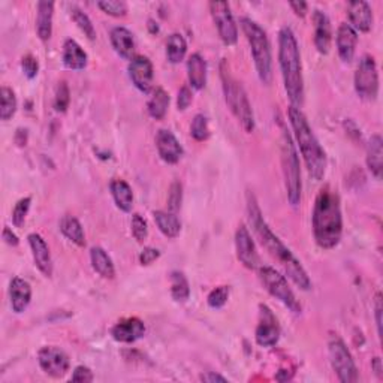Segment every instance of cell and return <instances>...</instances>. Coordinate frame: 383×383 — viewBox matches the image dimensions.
Returning <instances> with one entry per match:
<instances>
[{
    "instance_id": "38",
    "label": "cell",
    "mask_w": 383,
    "mask_h": 383,
    "mask_svg": "<svg viewBox=\"0 0 383 383\" xmlns=\"http://www.w3.org/2000/svg\"><path fill=\"white\" fill-rule=\"evenodd\" d=\"M71 102V92L68 87V83L60 81L56 89V98H54V108L59 112H66L69 108Z\"/></svg>"
},
{
    "instance_id": "4",
    "label": "cell",
    "mask_w": 383,
    "mask_h": 383,
    "mask_svg": "<svg viewBox=\"0 0 383 383\" xmlns=\"http://www.w3.org/2000/svg\"><path fill=\"white\" fill-rule=\"evenodd\" d=\"M287 114H289L291 126L293 129L296 141H298L300 151L304 158L305 165H307L309 174L313 180L319 181L325 177V171H327V153H325L321 142L316 138L309 120L304 116L301 108H296L291 105Z\"/></svg>"
},
{
    "instance_id": "11",
    "label": "cell",
    "mask_w": 383,
    "mask_h": 383,
    "mask_svg": "<svg viewBox=\"0 0 383 383\" xmlns=\"http://www.w3.org/2000/svg\"><path fill=\"white\" fill-rule=\"evenodd\" d=\"M210 12L217 27L220 40L226 45H234L238 41V27L228 2H210Z\"/></svg>"
},
{
    "instance_id": "30",
    "label": "cell",
    "mask_w": 383,
    "mask_h": 383,
    "mask_svg": "<svg viewBox=\"0 0 383 383\" xmlns=\"http://www.w3.org/2000/svg\"><path fill=\"white\" fill-rule=\"evenodd\" d=\"M153 216H155V222L162 234L168 238L178 237V234L181 231V222L176 213L155 212L153 213Z\"/></svg>"
},
{
    "instance_id": "43",
    "label": "cell",
    "mask_w": 383,
    "mask_h": 383,
    "mask_svg": "<svg viewBox=\"0 0 383 383\" xmlns=\"http://www.w3.org/2000/svg\"><path fill=\"white\" fill-rule=\"evenodd\" d=\"M130 228H132V235L135 237V239L138 243L146 241L147 237H148V228H147L146 220H144L139 214L132 216Z\"/></svg>"
},
{
    "instance_id": "5",
    "label": "cell",
    "mask_w": 383,
    "mask_h": 383,
    "mask_svg": "<svg viewBox=\"0 0 383 383\" xmlns=\"http://www.w3.org/2000/svg\"><path fill=\"white\" fill-rule=\"evenodd\" d=\"M239 23H241L244 35L248 44H250V51L257 76H259L262 84L270 85L273 81V56L271 44L268 41V36L264 28L256 22H253L252 18L243 17Z\"/></svg>"
},
{
    "instance_id": "42",
    "label": "cell",
    "mask_w": 383,
    "mask_h": 383,
    "mask_svg": "<svg viewBox=\"0 0 383 383\" xmlns=\"http://www.w3.org/2000/svg\"><path fill=\"white\" fill-rule=\"evenodd\" d=\"M229 300V286H219L210 292L207 303L212 309H222Z\"/></svg>"
},
{
    "instance_id": "1",
    "label": "cell",
    "mask_w": 383,
    "mask_h": 383,
    "mask_svg": "<svg viewBox=\"0 0 383 383\" xmlns=\"http://www.w3.org/2000/svg\"><path fill=\"white\" fill-rule=\"evenodd\" d=\"M247 214L248 222H250L256 237L259 238L261 244L266 248V252L271 255L273 259L279 262V265L283 268L284 274L289 277L300 289L309 291L312 287V282L307 271L304 270L301 262L296 259L289 248L282 243V239L271 231L270 226H268L252 192H247Z\"/></svg>"
},
{
    "instance_id": "26",
    "label": "cell",
    "mask_w": 383,
    "mask_h": 383,
    "mask_svg": "<svg viewBox=\"0 0 383 383\" xmlns=\"http://www.w3.org/2000/svg\"><path fill=\"white\" fill-rule=\"evenodd\" d=\"M189 83L195 90H203L207 84V63L199 53L192 54L187 60Z\"/></svg>"
},
{
    "instance_id": "39",
    "label": "cell",
    "mask_w": 383,
    "mask_h": 383,
    "mask_svg": "<svg viewBox=\"0 0 383 383\" xmlns=\"http://www.w3.org/2000/svg\"><path fill=\"white\" fill-rule=\"evenodd\" d=\"M31 204H32V198L31 196L22 198L15 204V207L12 210V223H14L15 228H22L24 225L26 217L28 214V210H31Z\"/></svg>"
},
{
    "instance_id": "40",
    "label": "cell",
    "mask_w": 383,
    "mask_h": 383,
    "mask_svg": "<svg viewBox=\"0 0 383 383\" xmlns=\"http://www.w3.org/2000/svg\"><path fill=\"white\" fill-rule=\"evenodd\" d=\"M98 6L111 17H124L128 14V3L123 0H101Z\"/></svg>"
},
{
    "instance_id": "12",
    "label": "cell",
    "mask_w": 383,
    "mask_h": 383,
    "mask_svg": "<svg viewBox=\"0 0 383 383\" xmlns=\"http://www.w3.org/2000/svg\"><path fill=\"white\" fill-rule=\"evenodd\" d=\"M37 361L41 368L48 376L54 379L63 377L71 368V359L68 353L56 346H45L37 352Z\"/></svg>"
},
{
    "instance_id": "27",
    "label": "cell",
    "mask_w": 383,
    "mask_h": 383,
    "mask_svg": "<svg viewBox=\"0 0 383 383\" xmlns=\"http://www.w3.org/2000/svg\"><path fill=\"white\" fill-rule=\"evenodd\" d=\"M367 167L377 180L382 178L383 172V141L380 135H373L367 146Z\"/></svg>"
},
{
    "instance_id": "13",
    "label": "cell",
    "mask_w": 383,
    "mask_h": 383,
    "mask_svg": "<svg viewBox=\"0 0 383 383\" xmlns=\"http://www.w3.org/2000/svg\"><path fill=\"white\" fill-rule=\"evenodd\" d=\"M255 339L262 348H273L280 339L279 321H277L271 309L265 304L259 305V322H257Z\"/></svg>"
},
{
    "instance_id": "20",
    "label": "cell",
    "mask_w": 383,
    "mask_h": 383,
    "mask_svg": "<svg viewBox=\"0 0 383 383\" xmlns=\"http://www.w3.org/2000/svg\"><path fill=\"white\" fill-rule=\"evenodd\" d=\"M348 15L350 26L355 28L357 32H370L373 27V11L371 6L364 2V0H355L348 5Z\"/></svg>"
},
{
    "instance_id": "8",
    "label": "cell",
    "mask_w": 383,
    "mask_h": 383,
    "mask_svg": "<svg viewBox=\"0 0 383 383\" xmlns=\"http://www.w3.org/2000/svg\"><path fill=\"white\" fill-rule=\"evenodd\" d=\"M257 274H259V280L268 293L279 300L292 313H301V305L287 283V279L280 271H277L273 266H259Z\"/></svg>"
},
{
    "instance_id": "21",
    "label": "cell",
    "mask_w": 383,
    "mask_h": 383,
    "mask_svg": "<svg viewBox=\"0 0 383 383\" xmlns=\"http://www.w3.org/2000/svg\"><path fill=\"white\" fill-rule=\"evenodd\" d=\"M314 45L321 54H328L332 42V28L328 15L322 11H314Z\"/></svg>"
},
{
    "instance_id": "16",
    "label": "cell",
    "mask_w": 383,
    "mask_h": 383,
    "mask_svg": "<svg viewBox=\"0 0 383 383\" xmlns=\"http://www.w3.org/2000/svg\"><path fill=\"white\" fill-rule=\"evenodd\" d=\"M156 148L160 159L165 164L174 165L183 158V147H181L180 141L176 138L174 133L168 129H160L156 135Z\"/></svg>"
},
{
    "instance_id": "15",
    "label": "cell",
    "mask_w": 383,
    "mask_h": 383,
    "mask_svg": "<svg viewBox=\"0 0 383 383\" xmlns=\"http://www.w3.org/2000/svg\"><path fill=\"white\" fill-rule=\"evenodd\" d=\"M128 72L132 84L135 85L141 93H148L151 90L155 71H153V63L150 62L148 57L146 56L133 57V59L129 62Z\"/></svg>"
},
{
    "instance_id": "32",
    "label": "cell",
    "mask_w": 383,
    "mask_h": 383,
    "mask_svg": "<svg viewBox=\"0 0 383 383\" xmlns=\"http://www.w3.org/2000/svg\"><path fill=\"white\" fill-rule=\"evenodd\" d=\"M169 107V94L165 89L158 87L155 92H153L151 98L147 103V110L151 119L155 120H162L167 116V111Z\"/></svg>"
},
{
    "instance_id": "35",
    "label": "cell",
    "mask_w": 383,
    "mask_h": 383,
    "mask_svg": "<svg viewBox=\"0 0 383 383\" xmlns=\"http://www.w3.org/2000/svg\"><path fill=\"white\" fill-rule=\"evenodd\" d=\"M71 18L72 22L78 26L80 31L89 37L90 41L96 40V31L94 26L92 23V20L89 18V15L85 14L83 9H80L78 6H71Z\"/></svg>"
},
{
    "instance_id": "19",
    "label": "cell",
    "mask_w": 383,
    "mask_h": 383,
    "mask_svg": "<svg viewBox=\"0 0 383 383\" xmlns=\"http://www.w3.org/2000/svg\"><path fill=\"white\" fill-rule=\"evenodd\" d=\"M335 42H337V51L340 59L344 63H350L355 57L357 44H358V32L350 24L343 23L340 24L337 36H335Z\"/></svg>"
},
{
    "instance_id": "48",
    "label": "cell",
    "mask_w": 383,
    "mask_h": 383,
    "mask_svg": "<svg viewBox=\"0 0 383 383\" xmlns=\"http://www.w3.org/2000/svg\"><path fill=\"white\" fill-rule=\"evenodd\" d=\"M382 295L377 293L375 298V318H376V327H377V334L379 337H382Z\"/></svg>"
},
{
    "instance_id": "24",
    "label": "cell",
    "mask_w": 383,
    "mask_h": 383,
    "mask_svg": "<svg viewBox=\"0 0 383 383\" xmlns=\"http://www.w3.org/2000/svg\"><path fill=\"white\" fill-rule=\"evenodd\" d=\"M87 53H85L81 45L75 40H66L63 44L62 60L68 69L83 71L87 66Z\"/></svg>"
},
{
    "instance_id": "10",
    "label": "cell",
    "mask_w": 383,
    "mask_h": 383,
    "mask_svg": "<svg viewBox=\"0 0 383 383\" xmlns=\"http://www.w3.org/2000/svg\"><path fill=\"white\" fill-rule=\"evenodd\" d=\"M355 90L364 101H375L379 94V72L375 57L362 56L355 72Z\"/></svg>"
},
{
    "instance_id": "49",
    "label": "cell",
    "mask_w": 383,
    "mask_h": 383,
    "mask_svg": "<svg viewBox=\"0 0 383 383\" xmlns=\"http://www.w3.org/2000/svg\"><path fill=\"white\" fill-rule=\"evenodd\" d=\"M3 239H5V243L9 244V246H12V247H17L18 243H20V239H18V237L12 232V229L11 228H8L5 226L3 228V234H2Z\"/></svg>"
},
{
    "instance_id": "23",
    "label": "cell",
    "mask_w": 383,
    "mask_h": 383,
    "mask_svg": "<svg viewBox=\"0 0 383 383\" xmlns=\"http://www.w3.org/2000/svg\"><path fill=\"white\" fill-rule=\"evenodd\" d=\"M111 45L121 59L132 60L135 57V40H133V33L126 27H114L110 33Z\"/></svg>"
},
{
    "instance_id": "3",
    "label": "cell",
    "mask_w": 383,
    "mask_h": 383,
    "mask_svg": "<svg viewBox=\"0 0 383 383\" xmlns=\"http://www.w3.org/2000/svg\"><path fill=\"white\" fill-rule=\"evenodd\" d=\"M279 63L284 90L292 107L300 108L304 103V78L300 46L291 27L284 26L279 33Z\"/></svg>"
},
{
    "instance_id": "51",
    "label": "cell",
    "mask_w": 383,
    "mask_h": 383,
    "mask_svg": "<svg viewBox=\"0 0 383 383\" xmlns=\"http://www.w3.org/2000/svg\"><path fill=\"white\" fill-rule=\"evenodd\" d=\"M201 380L203 382H208V383H213V382H228L226 377L217 375V373H207V375H203L201 376Z\"/></svg>"
},
{
    "instance_id": "18",
    "label": "cell",
    "mask_w": 383,
    "mask_h": 383,
    "mask_svg": "<svg viewBox=\"0 0 383 383\" xmlns=\"http://www.w3.org/2000/svg\"><path fill=\"white\" fill-rule=\"evenodd\" d=\"M28 239V246L32 248V255H33V261L35 265L37 266L45 277H51L53 275V259H51V253H50V247L45 243V239L40 234H31L27 237Z\"/></svg>"
},
{
    "instance_id": "7",
    "label": "cell",
    "mask_w": 383,
    "mask_h": 383,
    "mask_svg": "<svg viewBox=\"0 0 383 383\" xmlns=\"http://www.w3.org/2000/svg\"><path fill=\"white\" fill-rule=\"evenodd\" d=\"M282 167L287 199L292 207H298L301 203V168L298 153H296L292 137L283 129L282 133Z\"/></svg>"
},
{
    "instance_id": "33",
    "label": "cell",
    "mask_w": 383,
    "mask_h": 383,
    "mask_svg": "<svg viewBox=\"0 0 383 383\" xmlns=\"http://www.w3.org/2000/svg\"><path fill=\"white\" fill-rule=\"evenodd\" d=\"M187 53V42L183 35L172 33L167 41V57L169 63L177 65L186 57Z\"/></svg>"
},
{
    "instance_id": "31",
    "label": "cell",
    "mask_w": 383,
    "mask_h": 383,
    "mask_svg": "<svg viewBox=\"0 0 383 383\" xmlns=\"http://www.w3.org/2000/svg\"><path fill=\"white\" fill-rule=\"evenodd\" d=\"M60 231L62 234L76 244L78 247L85 246V235H84V229L80 223V220L74 217V216H65L60 220Z\"/></svg>"
},
{
    "instance_id": "25",
    "label": "cell",
    "mask_w": 383,
    "mask_h": 383,
    "mask_svg": "<svg viewBox=\"0 0 383 383\" xmlns=\"http://www.w3.org/2000/svg\"><path fill=\"white\" fill-rule=\"evenodd\" d=\"M53 17H54V3L53 2H40L36 12V33L41 41H48L53 35Z\"/></svg>"
},
{
    "instance_id": "28",
    "label": "cell",
    "mask_w": 383,
    "mask_h": 383,
    "mask_svg": "<svg viewBox=\"0 0 383 383\" xmlns=\"http://www.w3.org/2000/svg\"><path fill=\"white\" fill-rule=\"evenodd\" d=\"M110 190H111L112 199H114V203H116L117 208H120L124 213L132 212L133 192L126 181L120 180V178L112 180L110 183Z\"/></svg>"
},
{
    "instance_id": "44",
    "label": "cell",
    "mask_w": 383,
    "mask_h": 383,
    "mask_svg": "<svg viewBox=\"0 0 383 383\" xmlns=\"http://www.w3.org/2000/svg\"><path fill=\"white\" fill-rule=\"evenodd\" d=\"M22 68L24 75L28 80L36 78L37 71H40V63H37V59L32 54H27L22 59Z\"/></svg>"
},
{
    "instance_id": "2",
    "label": "cell",
    "mask_w": 383,
    "mask_h": 383,
    "mask_svg": "<svg viewBox=\"0 0 383 383\" xmlns=\"http://www.w3.org/2000/svg\"><path fill=\"white\" fill-rule=\"evenodd\" d=\"M313 235L323 250H331L340 244L343 235V216L337 190L325 186L316 196L313 208Z\"/></svg>"
},
{
    "instance_id": "14",
    "label": "cell",
    "mask_w": 383,
    "mask_h": 383,
    "mask_svg": "<svg viewBox=\"0 0 383 383\" xmlns=\"http://www.w3.org/2000/svg\"><path fill=\"white\" fill-rule=\"evenodd\" d=\"M235 248L237 257L248 270H256L261 265L259 255H257L253 238L244 225H239L235 232Z\"/></svg>"
},
{
    "instance_id": "37",
    "label": "cell",
    "mask_w": 383,
    "mask_h": 383,
    "mask_svg": "<svg viewBox=\"0 0 383 383\" xmlns=\"http://www.w3.org/2000/svg\"><path fill=\"white\" fill-rule=\"evenodd\" d=\"M190 135H192V138L199 141V142L208 139L210 126H208V120H207V117L204 116V114H196L195 119L192 120Z\"/></svg>"
},
{
    "instance_id": "34",
    "label": "cell",
    "mask_w": 383,
    "mask_h": 383,
    "mask_svg": "<svg viewBox=\"0 0 383 383\" xmlns=\"http://www.w3.org/2000/svg\"><path fill=\"white\" fill-rule=\"evenodd\" d=\"M171 295L177 303H185L189 300L190 286L183 273H171Z\"/></svg>"
},
{
    "instance_id": "41",
    "label": "cell",
    "mask_w": 383,
    "mask_h": 383,
    "mask_svg": "<svg viewBox=\"0 0 383 383\" xmlns=\"http://www.w3.org/2000/svg\"><path fill=\"white\" fill-rule=\"evenodd\" d=\"M181 203H183V187L180 181H174L168 194V210L171 213H177L181 208Z\"/></svg>"
},
{
    "instance_id": "9",
    "label": "cell",
    "mask_w": 383,
    "mask_h": 383,
    "mask_svg": "<svg viewBox=\"0 0 383 383\" xmlns=\"http://www.w3.org/2000/svg\"><path fill=\"white\" fill-rule=\"evenodd\" d=\"M328 353L330 362L339 380L343 383H355L358 382V368L353 361L350 350L348 349L346 343L339 337L337 334H332L328 341Z\"/></svg>"
},
{
    "instance_id": "6",
    "label": "cell",
    "mask_w": 383,
    "mask_h": 383,
    "mask_svg": "<svg viewBox=\"0 0 383 383\" xmlns=\"http://www.w3.org/2000/svg\"><path fill=\"white\" fill-rule=\"evenodd\" d=\"M220 78H222V87L225 93V101L229 110L235 119L241 124L247 133H252L255 129V116L252 105L248 102L247 93L241 83L235 80V76L229 71L228 63L223 60L220 63Z\"/></svg>"
},
{
    "instance_id": "52",
    "label": "cell",
    "mask_w": 383,
    "mask_h": 383,
    "mask_svg": "<svg viewBox=\"0 0 383 383\" xmlns=\"http://www.w3.org/2000/svg\"><path fill=\"white\" fill-rule=\"evenodd\" d=\"M371 367H373V370L376 371V375H377L379 377H382V361H380V358H375V359H373Z\"/></svg>"
},
{
    "instance_id": "50",
    "label": "cell",
    "mask_w": 383,
    "mask_h": 383,
    "mask_svg": "<svg viewBox=\"0 0 383 383\" xmlns=\"http://www.w3.org/2000/svg\"><path fill=\"white\" fill-rule=\"evenodd\" d=\"M289 6L293 9V12L298 17H305V14H307V9H309V5L305 2H292Z\"/></svg>"
},
{
    "instance_id": "29",
    "label": "cell",
    "mask_w": 383,
    "mask_h": 383,
    "mask_svg": "<svg viewBox=\"0 0 383 383\" xmlns=\"http://www.w3.org/2000/svg\"><path fill=\"white\" fill-rule=\"evenodd\" d=\"M90 261H92L93 270L101 277H103V279L111 280L116 277V268H114L110 255L105 252L102 247H92Z\"/></svg>"
},
{
    "instance_id": "46",
    "label": "cell",
    "mask_w": 383,
    "mask_h": 383,
    "mask_svg": "<svg viewBox=\"0 0 383 383\" xmlns=\"http://www.w3.org/2000/svg\"><path fill=\"white\" fill-rule=\"evenodd\" d=\"M192 101H194V94H192V90L187 87V85H183L178 92V98H177V107L180 111H185L190 107Z\"/></svg>"
},
{
    "instance_id": "17",
    "label": "cell",
    "mask_w": 383,
    "mask_h": 383,
    "mask_svg": "<svg viewBox=\"0 0 383 383\" xmlns=\"http://www.w3.org/2000/svg\"><path fill=\"white\" fill-rule=\"evenodd\" d=\"M146 334V325L138 318H128L117 322L111 330L112 339L119 343H135Z\"/></svg>"
},
{
    "instance_id": "36",
    "label": "cell",
    "mask_w": 383,
    "mask_h": 383,
    "mask_svg": "<svg viewBox=\"0 0 383 383\" xmlns=\"http://www.w3.org/2000/svg\"><path fill=\"white\" fill-rule=\"evenodd\" d=\"M2 103H0V119L3 121L11 120L14 117V114L17 112V96L12 89L9 87H2Z\"/></svg>"
},
{
    "instance_id": "47",
    "label": "cell",
    "mask_w": 383,
    "mask_h": 383,
    "mask_svg": "<svg viewBox=\"0 0 383 383\" xmlns=\"http://www.w3.org/2000/svg\"><path fill=\"white\" fill-rule=\"evenodd\" d=\"M160 252L155 247H144V250L139 253V262L141 265H151L155 261L159 259Z\"/></svg>"
},
{
    "instance_id": "22",
    "label": "cell",
    "mask_w": 383,
    "mask_h": 383,
    "mask_svg": "<svg viewBox=\"0 0 383 383\" xmlns=\"http://www.w3.org/2000/svg\"><path fill=\"white\" fill-rule=\"evenodd\" d=\"M9 300H11L12 312L20 314L27 310L32 301V286L27 280L15 277L9 284Z\"/></svg>"
},
{
    "instance_id": "45",
    "label": "cell",
    "mask_w": 383,
    "mask_h": 383,
    "mask_svg": "<svg viewBox=\"0 0 383 383\" xmlns=\"http://www.w3.org/2000/svg\"><path fill=\"white\" fill-rule=\"evenodd\" d=\"M93 373L89 367L85 366H78L75 367V370L72 371V377L71 380L72 382H81V383H89V382H93Z\"/></svg>"
}]
</instances>
